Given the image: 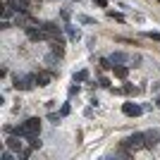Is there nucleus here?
I'll return each instance as SVG.
<instances>
[{"instance_id":"nucleus-1","label":"nucleus","mask_w":160,"mask_h":160,"mask_svg":"<svg viewBox=\"0 0 160 160\" xmlns=\"http://www.w3.org/2000/svg\"><path fill=\"white\" fill-rule=\"evenodd\" d=\"M17 136H22V139H27L29 134H38L41 132V122H38V117H29L22 127H17V129H12Z\"/></svg>"},{"instance_id":"nucleus-2","label":"nucleus","mask_w":160,"mask_h":160,"mask_svg":"<svg viewBox=\"0 0 160 160\" xmlns=\"http://www.w3.org/2000/svg\"><path fill=\"white\" fill-rule=\"evenodd\" d=\"M122 143H124V148H129V151H139V148L146 146V134L136 132V134H132V136H127Z\"/></svg>"},{"instance_id":"nucleus-3","label":"nucleus","mask_w":160,"mask_h":160,"mask_svg":"<svg viewBox=\"0 0 160 160\" xmlns=\"http://www.w3.org/2000/svg\"><path fill=\"white\" fill-rule=\"evenodd\" d=\"M33 84H36V77H33V74H27V77H19V74H17L12 86L17 88V91H31Z\"/></svg>"},{"instance_id":"nucleus-4","label":"nucleus","mask_w":160,"mask_h":160,"mask_svg":"<svg viewBox=\"0 0 160 160\" xmlns=\"http://www.w3.org/2000/svg\"><path fill=\"white\" fill-rule=\"evenodd\" d=\"M41 29H43L50 38H60V41H62V33H60V27H58V24H53V22H43V24H41Z\"/></svg>"},{"instance_id":"nucleus-5","label":"nucleus","mask_w":160,"mask_h":160,"mask_svg":"<svg viewBox=\"0 0 160 160\" xmlns=\"http://www.w3.org/2000/svg\"><path fill=\"white\" fill-rule=\"evenodd\" d=\"M122 112L127 115V117H139V115L143 112V108L136 105V103H124V105H122Z\"/></svg>"},{"instance_id":"nucleus-6","label":"nucleus","mask_w":160,"mask_h":160,"mask_svg":"<svg viewBox=\"0 0 160 160\" xmlns=\"http://www.w3.org/2000/svg\"><path fill=\"white\" fill-rule=\"evenodd\" d=\"M24 31H27V36H29L31 41H43V38L48 36V33L43 31V29H33V27H27Z\"/></svg>"},{"instance_id":"nucleus-7","label":"nucleus","mask_w":160,"mask_h":160,"mask_svg":"<svg viewBox=\"0 0 160 160\" xmlns=\"http://www.w3.org/2000/svg\"><path fill=\"white\" fill-rule=\"evenodd\" d=\"M158 141H160V129H151V132H146V148H153Z\"/></svg>"},{"instance_id":"nucleus-8","label":"nucleus","mask_w":160,"mask_h":160,"mask_svg":"<svg viewBox=\"0 0 160 160\" xmlns=\"http://www.w3.org/2000/svg\"><path fill=\"white\" fill-rule=\"evenodd\" d=\"M22 136H10V139H7L5 141V143H7V148H10V151H22Z\"/></svg>"},{"instance_id":"nucleus-9","label":"nucleus","mask_w":160,"mask_h":160,"mask_svg":"<svg viewBox=\"0 0 160 160\" xmlns=\"http://www.w3.org/2000/svg\"><path fill=\"white\" fill-rule=\"evenodd\" d=\"M110 60H112V65H124V62L129 60V55H127V53H120V50H117V53L110 55Z\"/></svg>"},{"instance_id":"nucleus-10","label":"nucleus","mask_w":160,"mask_h":160,"mask_svg":"<svg viewBox=\"0 0 160 160\" xmlns=\"http://www.w3.org/2000/svg\"><path fill=\"white\" fill-rule=\"evenodd\" d=\"M36 84H38L41 88H43V86H48V84H50V74H48V72L36 74Z\"/></svg>"},{"instance_id":"nucleus-11","label":"nucleus","mask_w":160,"mask_h":160,"mask_svg":"<svg viewBox=\"0 0 160 160\" xmlns=\"http://www.w3.org/2000/svg\"><path fill=\"white\" fill-rule=\"evenodd\" d=\"M67 36H69V38H72V41H79L81 38V31H79V29H74V27H69V24H67Z\"/></svg>"},{"instance_id":"nucleus-12","label":"nucleus","mask_w":160,"mask_h":160,"mask_svg":"<svg viewBox=\"0 0 160 160\" xmlns=\"http://www.w3.org/2000/svg\"><path fill=\"white\" fill-rule=\"evenodd\" d=\"M12 7H14V12H24V10L29 7V0H14Z\"/></svg>"},{"instance_id":"nucleus-13","label":"nucleus","mask_w":160,"mask_h":160,"mask_svg":"<svg viewBox=\"0 0 160 160\" xmlns=\"http://www.w3.org/2000/svg\"><path fill=\"white\" fill-rule=\"evenodd\" d=\"M127 74H129V69L124 65H115V77H120V79H127Z\"/></svg>"},{"instance_id":"nucleus-14","label":"nucleus","mask_w":160,"mask_h":160,"mask_svg":"<svg viewBox=\"0 0 160 160\" xmlns=\"http://www.w3.org/2000/svg\"><path fill=\"white\" fill-rule=\"evenodd\" d=\"M88 79V72L86 69H81V72H74V84H77V81H86Z\"/></svg>"},{"instance_id":"nucleus-15","label":"nucleus","mask_w":160,"mask_h":160,"mask_svg":"<svg viewBox=\"0 0 160 160\" xmlns=\"http://www.w3.org/2000/svg\"><path fill=\"white\" fill-rule=\"evenodd\" d=\"M122 91H124V93H129V96H136V93L141 91V88H134V86H129V84H127V86L122 88Z\"/></svg>"},{"instance_id":"nucleus-16","label":"nucleus","mask_w":160,"mask_h":160,"mask_svg":"<svg viewBox=\"0 0 160 160\" xmlns=\"http://www.w3.org/2000/svg\"><path fill=\"white\" fill-rule=\"evenodd\" d=\"M79 22L81 24H96V19H91V17H86V14H79Z\"/></svg>"},{"instance_id":"nucleus-17","label":"nucleus","mask_w":160,"mask_h":160,"mask_svg":"<svg viewBox=\"0 0 160 160\" xmlns=\"http://www.w3.org/2000/svg\"><path fill=\"white\" fill-rule=\"evenodd\" d=\"M98 84H100L103 88H110V79H108V77H100V79H98Z\"/></svg>"},{"instance_id":"nucleus-18","label":"nucleus","mask_w":160,"mask_h":160,"mask_svg":"<svg viewBox=\"0 0 160 160\" xmlns=\"http://www.w3.org/2000/svg\"><path fill=\"white\" fill-rule=\"evenodd\" d=\"M146 36H148V38H153V41H158V43H160V31H148Z\"/></svg>"},{"instance_id":"nucleus-19","label":"nucleus","mask_w":160,"mask_h":160,"mask_svg":"<svg viewBox=\"0 0 160 160\" xmlns=\"http://www.w3.org/2000/svg\"><path fill=\"white\" fill-rule=\"evenodd\" d=\"M60 117H62V115H55V112H50V115H48V120L53 122V124H58V122H60Z\"/></svg>"},{"instance_id":"nucleus-20","label":"nucleus","mask_w":160,"mask_h":160,"mask_svg":"<svg viewBox=\"0 0 160 160\" xmlns=\"http://www.w3.org/2000/svg\"><path fill=\"white\" fill-rule=\"evenodd\" d=\"M108 14H110L112 19H117V22H122V19H124V14H120V12H108Z\"/></svg>"},{"instance_id":"nucleus-21","label":"nucleus","mask_w":160,"mask_h":160,"mask_svg":"<svg viewBox=\"0 0 160 160\" xmlns=\"http://www.w3.org/2000/svg\"><path fill=\"white\" fill-rule=\"evenodd\" d=\"M69 110H72V108H69V105H67V103H65V105H62V110H60V115H62V117H65V115H69Z\"/></svg>"},{"instance_id":"nucleus-22","label":"nucleus","mask_w":160,"mask_h":160,"mask_svg":"<svg viewBox=\"0 0 160 160\" xmlns=\"http://www.w3.org/2000/svg\"><path fill=\"white\" fill-rule=\"evenodd\" d=\"M0 160H12V153H10V151H5V153L0 155Z\"/></svg>"},{"instance_id":"nucleus-23","label":"nucleus","mask_w":160,"mask_h":160,"mask_svg":"<svg viewBox=\"0 0 160 160\" xmlns=\"http://www.w3.org/2000/svg\"><path fill=\"white\" fill-rule=\"evenodd\" d=\"M93 2H96V5H100V7H105V5H108V0H93Z\"/></svg>"},{"instance_id":"nucleus-24","label":"nucleus","mask_w":160,"mask_h":160,"mask_svg":"<svg viewBox=\"0 0 160 160\" xmlns=\"http://www.w3.org/2000/svg\"><path fill=\"white\" fill-rule=\"evenodd\" d=\"M155 105H158V108H160V96H158V100H155Z\"/></svg>"},{"instance_id":"nucleus-25","label":"nucleus","mask_w":160,"mask_h":160,"mask_svg":"<svg viewBox=\"0 0 160 160\" xmlns=\"http://www.w3.org/2000/svg\"><path fill=\"white\" fill-rule=\"evenodd\" d=\"M77 2H79V0H77Z\"/></svg>"}]
</instances>
